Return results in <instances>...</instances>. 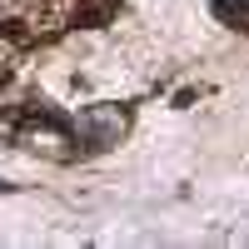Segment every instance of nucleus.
Here are the masks:
<instances>
[{"mask_svg": "<svg viewBox=\"0 0 249 249\" xmlns=\"http://www.w3.org/2000/svg\"><path fill=\"white\" fill-rule=\"evenodd\" d=\"M0 35H5L10 45H30V35H25V20H0Z\"/></svg>", "mask_w": 249, "mask_h": 249, "instance_id": "nucleus-3", "label": "nucleus"}, {"mask_svg": "<svg viewBox=\"0 0 249 249\" xmlns=\"http://www.w3.org/2000/svg\"><path fill=\"white\" fill-rule=\"evenodd\" d=\"M110 20V5H85V10H75V25H85V30H100Z\"/></svg>", "mask_w": 249, "mask_h": 249, "instance_id": "nucleus-2", "label": "nucleus"}, {"mask_svg": "<svg viewBox=\"0 0 249 249\" xmlns=\"http://www.w3.org/2000/svg\"><path fill=\"white\" fill-rule=\"evenodd\" d=\"M0 190H10V184H0Z\"/></svg>", "mask_w": 249, "mask_h": 249, "instance_id": "nucleus-4", "label": "nucleus"}, {"mask_svg": "<svg viewBox=\"0 0 249 249\" xmlns=\"http://www.w3.org/2000/svg\"><path fill=\"white\" fill-rule=\"evenodd\" d=\"M210 10L224 20V25H234V30L244 25L249 30V0H210Z\"/></svg>", "mask_w": 249, "mask_h": 249, "instance_id": "nucleus-1", "label": "nucleus"}]
</instances>
